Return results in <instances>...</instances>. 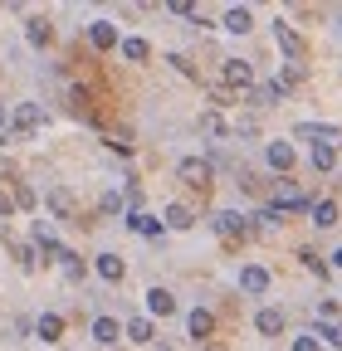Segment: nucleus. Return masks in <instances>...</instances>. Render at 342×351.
<instances>
[{
    "label": "nucleus",
    "mask_w": 342,
    "mask_h": 351,
    "mask_svg": "<svg viewBox=\"0 0 342 351\" xmlns=\"http://www.w3.org/2000/svg\"><path fill=\"white\" fill-rule=\"evenodd\" d=\"M220 83L230 88V93H240V98H249L254 88H260V78H254V64H249V59H225V64H220Z\"/></svg>",
    "instance_id": "obj_1"
},
{
    "label": "nucleus",
    "mask_w": 342,
    "mask_h": 351,
    "mask_svg": "<svg viewBox=\"0 0 342 351\" xmlns=\"http://www.w3.org/2000/svg\"><path fill=\"white\" fill-rule=\"evenodd\" d=\"M274 205H279L284 215H304V210L313 215V205H318V200H308L304 191H298V181H288V176H279V181H274Z\"/></svg>",
    "instance_id": "obj_2"
},
{
    "label": "nucleus",
    "mask_w": 342,
    "mask_h": 351,
    "mask_svg": "<svg viewBox=\"0 0 342 351\" xmlns=\"http://www.w3.org/2000/svg\"><path fill=\"white\" fill-rule=\"evenodd\" d=\"M176 181H186L191 191H205L216 181V166H210V156H181L176 161Z\"/></svg>",
    "instance_id": "obj_3"
},
{
    "label": "nucleus",
    "mask_w": 342,
    "mask_h": 351,
    "mask_svg": "<svg viewBox=\"0 0 342 351\" xmlns=\"http://www.w3.org/2000/svg\"><path fill=\"white\" fill-rule=\"evenodd\" d=\"M293 137H298V142H313V147H332V142L342 147V132H337L332 122H298Z\"/></svg>",
    "instance_id": "obj_4"
},
{
    "label": "nucleus",
    "mask_w": 342,
    "mask_h": 351,
    "mask_svg": "<svg viewBox=\"0 0 342 351\" xmlns=\"http://www.w3.org/2000/svg\"><path fill=\"white\" fill-rule=\"evenodd\" d=\"M210 230H216L220 239H244L249 234V219L240 210H216V215H210Z\"/></svg>",
    "instance_id": "obj_5"
},
{
    "label": "nucleus",
    "mask_w": 342,
    "mask_h": 351,
    "mask_svg": "<svg viewBox=\"0 0 342 351\" xmlns=\"http://www.w3.org/2000/svg\"><path fill=\"white\" fill-rule=\"evenodd\" d=\"M64 103H69V112H73V117L93 122V93H89L83 83H64Z\"/></svg>",
    "instance_id": "obj_6"
},
{
    "label": "nucleus",
    "mask_w": 342,
    "mask_h": 351,
    "mask_svg": "<svg viewBox=\"0 0 342 351\" xmlns=\"http://www.w3.org/2000/svg\"><path fill=\"white\" fill-rule=\"evenodd\" d=\"M240 293L264 298V293H269V269H260V263H244V269H240Z\"/></svg>",
    "instance_id": "obj_7"
},
{
    "label": "nucleus",
    "mask_w": 342,
    "mask_h": 351,
    "mask_svg": "<svg viewBox=\"0 0 342 351\" xmlns=\"http://www.w3.org/2000/svg\"><path fill=\"white\" fill-rule=\"evenodd\" d=\"M127 230H133V234H147V239H161L166 219H157V215H147V210H127Z\"/></svg>",
    "instance_id": "obj_8"
},
{
    "label": "nucleus",
    "mask_w": 342,
    "mask_h": 351,
    "mask_svg": "<svg viewBox=\"0 0 342 351\" xmlns=\"http://www.w3.org/2000/svg\"><path fill=\"white\" fill-rule=\"evenodd\" d=\"M274 39H279V49L288 54V64H298V59H304V39H298V29H293V25L274 20Z\"/></svg>",
    "instance_id": "obj_9"
},
{
    "label": "nucleus",
    "mask_w": 342,
    "mask_h": 351,
    "mask_svg": "<svg viewBox=\"0 0 342 351\" xmlns=\"http://www.w3.org/2000/svg\"><path fill=\"white\" fill-rule=\"evenodd\" d=\"M89 44H93V49H122L117 25H113V20H93V25H89Z\"/></svg>",
    "instance_id": "obj_10"
},
{
    "label": "nucleus",
    "mask_w": 342,
    "mask_h": 351,
    "mask_svg": "<svg viewBox=\"0 0 342 351\" xmlns=\"http://www.w3.org/2000/svg\"><path fill=\"white\" fill-rule=\"evenodd\" d=\"M264 161H269V171H279V176H288L298 156H293V147H288V142H269V147H264Z\"/></svg>",
    "instance_id": "obj_11"
},
{
    "label": "nucleus",
    "mask_w": 342,
    "mask_h": 351,
    "mask_svg": "<svg viewBox=\"0 0 342 351\" xmlns=\"http://www.w3.org/2000/svg\"><path fill=\"white\" fill-rule=\"evenodd\" d=\"M284 93H288V88L274 78V83H260V88H254V93H249L244 103H249V108H274V103H284Z\"/></svg>",
    "instance_id": "obj_12"
},
{
    "label": "nucleus",
    "mask_w": 342,
    "mask_h": 351,
    "mask_svg": "<svg viewBox=\"0 0 342 351\" xmlns=\"http://www.w3.org/2000/svg\"><path fill=\"white\" fill-rule=\"evenodd\" d=\"M201 132H205V137H216V142H225V137H235V127L216 112V108H210V112H201V122H196Z\"/></svg>",
    "instance_id": "obj_13"
},
{
    "label": "nucleus",
    "mask_w": 342,
    "mask_h": 351,
    "mask_svg": "<svg viewBox=\"0 0 342 351\" xmlns=\"http://www.w3.org/2000/svg\"><path fill=\"white\" fill-rule=\"evenodd\" d=\"M254 332H260V337H279L284 332V313H279V307H260V313H254Z\"/></svg>",
    "instance_id": "obj_14"
},
{
    "label": "nucleus",
    "mask_w": 342,
    "mask_h": 351,
    "mask_svg": "<svg viewBox=\"0 0 342 351\" xmlns=\"http://www.w3.org/2000/svg\"><path fill=\"white\" fill-rule=\"evenodd\" d=\"M186 332H191L196 341H205L210 332H216V313H210V307H196V313L186 317Z\"/></svg>",
    "instance_id": "obj_15"
},
{
    "label": "nucleus",
    "mask_w": 342,
    "mask_h": 351,
    "mask_svg": "<svg viewBox=\"0 0 342 351\" xmlns=\"http://www.w3.org/2000/svg\"><path fill=\"white\" fill-rule=\"evenodd\" d=\"M34 337H39V341H59V337H64V317H59V313H39V317H34Z\"/></svg>",
    "instance_id": "obj_16"
},
{
    "label": "nucleus",
    "mask_w": 342,
    "mask_h": 351,
    "mask_svg": "<svg viewBox=\"0 0 342 351\" xmlns=\"http://www.w3.org/2000/svg\"><path fill=\"white\" fill-rule=\"evenodd\" d=\"M39 122H45L39 103H20V108H15V132H20V137H30V132H34Z\"/></svg>",
    "instance_id": "obj_17"
},
{
    "label": "nucleus",
    "mask_w": 342,
    "mask_h": 351,
    "mask_svg": "<svg viewBox=\"0 0 342 351\" xmlns=\"http://www.w3.org/2000/svg\"><path fill=\"white\" fill-rule=\"evenodd\" d=\"M147 313L152 317H171L176 313V298H171L166 288H147Z\"/></svg>",
    "instance_id": "obj_18"
},
{
    "label": "nucleus",
    "mask_w": 342,
    "mask_h": 351,
    "mask_svg": "<svg viewBox=\"0 0 342 351\" xmlns=\"http://www.w3.org/2000/svg\"><path fill=\"white\" fill-rule=\"evenodd\" d=\"M220 25H225L230 34H249V29H254V15H249V5H230Z\"/></svg>",
    "instance_id": "obj_19"
},
{
    "label": "nucleus",
    "mask_w": 342,
    "mask_h": 351,
    "mask_svg": "<svg viewBox=\"0 0 342 351\" xmlns=\"http://www.w3.org/2000/svg\"><path fill=\"white\" fill-rule=\"evenodd\" d=\"M93 269H98V278H103V283H122V274H127L117 254H98V258H93Z\"/></svg>",
    "instance_id": "obj_20"
},
{
    "label": "nucleus",
    "mask_w": 342,
    "mask_h": 351,
    "mask_svg": "<svg viewBox=\"0 0 342 351\" xmlns=\"http://www.w3.org/2000/svg\"><path fill=\"white\" fill-rule=\"evenodd\" d=\"M122 337L137 341V346H147V341H157V327H152V317H133V322L122 327Z\"/></svg>",
    "instance_id": "obj_21"
},
{
    "label": "nucleus",
    "mask_w": 342,
    "mask_h": 351,
    "mask_svg": "<svg viewBox=\"0 0 342 351\" xmlns=\"http://www.w3.org/2000/svg\"><path fill=\"white\" fill-rule=\"evenodd\" d=\"M25 39H30V44H39V49H45V44L54 39L49 20H45V15H30V20H25Z\"/></svg>",
    "instance_id": "obj_22"
},
{
    "label": "nucleus",
    "mask_w": 342,
    "mask_h": 351,
    "mask_svg": "<svg viewBox=\"0 0 342 351\" xmlns=\"http://www.w3.org/2000/svg\"><path fill=\"white\" fill-rule=\"evenodd\" d=\"M122 59H127V64H147V59H152V44L137 39V34H127V39H122Z\"/></svg>",
    "instance_id": "obj_23"
},
{
    "label": "nucleus",
    "mask_w": 342,
    "mask_h": 351,
    "mask_svg": "<svg viewBox=\"0 0 342 351\" xmlns=\"http://www.w3.org/2000/svg\"><path fill=\"white\" fill-rule=\"evenodd\" d=\"M161 219H166V230H191V225H196L191 205H181V200H176V205H166V215H161Z\"/></svg>",
    "instance_id": "obj_24"
},
{
    "label": "nucleus",
    "mask_w": 342,
    "mask_h": 351,
    "mask_svg": "<svg viewBox=\"0 0 342 351\" xmlns=\"http://www.w3.org/2000/svg\"><path fill=\"white\" fill-rule=\"evenodd\" d=\"M117 337H122V327H117L113 317H93V341H98V346H113Z\"/></svg>",
    "instance_id": "obj_25"
},
{
    "label": "nucleus",
    "mask_w": 342,
    "mask_h": 351,
    "mask_svg": "<svg viewBox=\"0 0 342 351\" xmlns=\"http://www.w3.org/2000/svg\"><path fill=\"white\" fill-rule=\"evenodd\" d=\"M45 200H49V210H54V215H59V219H69V215H73V195H69V191H64V186H54V191H49V195H45Z\"/></svg>",
    "instance_id": "obj_26"
},
{
    "label": "nucleus",
    "mask_w": 342,
    "mask_h": 351,
    "mask_svg": "<svg viewBox=\"0 0 342 351\" xmlns=\"http://www.w3.org/2000/svg\"><path fill=\"white\" fill-rule=\"evenodd\" d=\"M313 225H318V230H332V225H337V200H318V205H313Z\"/></svg>",
    "instance_id": "obj_27"
},
{
    "label": "nucleus",
    "mask_w": 342,
    "mask_h": 351,
    "mask_svg": "<svg viewBox=\"0 0 342 351\" xmlns=\"http://www.w3.org/2000/svg\"><path fill=\"white\" fill-rule=\"evenodd\" d=\"M59 269H64L69 283H78V278H83V258H78L73 249H59Z\"/></svg>",
    "instance_id": "obj_28"
},
{
    "label": "nucleus",
    "mask_w": 342,
    "mask_h": 351,
    "mask_svg": "<svg viewBox=\"0 0 342 351\" xmlns=\"http://www.w3.org/2000/svg\"><path fill=\"white\" fill-rule=\"evenodd\" d=\"M332 166H337V147H313V171L328 176Z\"/></svg>",
    "instance_id": "obj_29"
},
{
    "label": "nucleus",
    "mask_w": 342,
    "mask_h": 351,
    "mask_svg": "<svg viewBox=\"0 0 342 351\" xmlns=\"http://www.w3.org/2000/svg\"><path fill=\"white\" fill-rule=\"evenodd\" d=\"M298 263H304V269H308L313 278H328V263H323V258H318L313 249H298Z\"/></svg>",
    "instance_id": "obj_30"
},
{
    "label": "nucleus",
    "mask_w": 342,
    "mask_h": 351,
    "mask_svg": "<svg viewBox=\"0 0 342 351\" xmlns=\"http://www.w3.org/2000/svg\"><path fill=\"white\" fill-rule=\"evenodd\" d=\"M15 258H20V269H25V274H34V263H39V249H34V244H15Z\"/></svg>",
    "instance_id": "obj_31"
},
{
    "label": "nucleus",
    "mask_w": 342,
    "mask_h": 351,
    "mask_svg": "<svg viewBox=\"0 0 342 351\" xmlns=\"http://www.w3.org/2000/svg\"><path fill=\"white\" fill-rule=\"evenodd\" d=\"M34 200H39V195H34V186H25V181H20V186H15V210H34Z\"/></svg>",
    "instance_id": "obj_32"
},
{
    "label": "nucleus",
    "mask_w": 342,
    "mask_h": 351,
    "mask_svg": "<svg viewBox=\"0 0 342 351\" xmlns=\"http://www.w3.org/2000/svg\"><path fill=\"white\" fill-rule=\"evenodd\" d=\"M122 205H127V200H122V191H103V200H98V210H103V215H117Z\"/></svg>",
    "instance_id": "obj_33"
},
{
    "label": "nucleus",
    "mask_w": 342,
    "mask_h": 351,
    "mask_svg": "<svg viewBox=\"0 0 342 351\" xmlns=\"http://www.w3.org/2000/svg\"><path fill=\"white\" fill-rule=\"evenodd\" d=\"M166 64H171V69H176L181 78H196V64H191L186 54H166Z\"/></svg>",
    "instance_id": "obj_34"
},
{
    "label": "nucleus",
    "mask_w": 342,
    "mask_h": 351,
    "mask_svg": "<svg viewBox=\"0 0 342 351\" xmlns=\"http://www.w3.org/2000/svg\"><path fill=\"white\" fill-rule=\"evenodd\" d=\"M235 98H240V93H230L225 83H216V88H210V103H216V108H230Z\"/></svg>",
    "instance_id": "obj_35"
},
{
    "label": "nucleus",
    "mask_w": 342,
    "mask_h": 351,
    "mask_svg": "<svg viewBox=\"0 0 342 351\" xmlns=\"http://www.w3.org/2000/svg\"><path fill=\"white\" fill-rule=\"evenodd\" d=\"M318 337L332 341V346H342V322H318Z\"/></svg>",
    "instance_id": "obj_36"
},
{
    "label": "nucleus",
    "mask_w": 342,
    "mask_h": 351,
    "mask_svg": "<svg viewBox=\"0 0 342 351\" xmlns=\"http://www.w3.org/2000/svg\"><path fill=\"white\" fill-rule=\"evenodd\" d=\"M122 200H127V210H142V186L127 181V186H122Z\"/></svg>",
    "instance_id": "obj_37"
},
{
    "label": "nucleus",
    "mask_w": 342,
    "mask_h": 351,
    "mask_svg": "<svg viewBox=\"0 0 342 351\" xmlns=\"http://www.w3.org/2000/svg\"><path fill=\"white\" fill-rule=\"evenodd\" d=\"M304 73H308L304 64H284V78H279V83H284V88H293V83H304Z\"/></svg>",
    "instance_id": "obj_38"
},
{
    "label": "nucleus",
    "mask_w": 342,
    "mask_h": 351,
    "mask_svg": "<svg viewBox=\"0 0 342 351\" xmlns=\"http://www.w3.org/2000/svg\"><path fill=\"white\" fill-rule=\"evenodd\" d=\"M171 15H176V20H196V5H191V0H171V5H166Z\"/></svg>",
    "instance_id": "obj_39"
},
{
    "label": "nucleus",
    "mask_w": 342,
    "mask_h": 351,
    "mask_svg": "<svg viewBox=\"0 0 342 351\" xmlns=\"http://www.w3.org/2000/svg\"><path fill=\"white\" fill-rule=\"evenodd\" d=\"M235 137H260V122H254V117H240V122H235Z\"/></svg>",
    "instance_id": "obj_40"
},
{
    "label": "nucleus",
    "mask_w": 342,
    "mask_h": 351,
    "mask_svg": "<svg viewBox=\"0 0 342 351\" xmlns=\"http://www.w3.org/2000/svg\"><path fill=\"white\" fill-rule=\"evenodd\" d=\"M10 215H15V195L0 191V219H10Z\"/></svg>",
    "instance_id": "obj_41"
},
{
    "label": "nucleus",
    "mask_w": 342,
    "mask_h": 351,
    "mask_svg": "<svg viewBox=\"0 0 342 351\" xmlns=\"http://www.w3.org/2000/svg\"><path fill=\"white\" fill-rule=\"evenodd\" d=\"M293 351H318V341L313 337H293Z\"/></svg>",
    "instance_id": "obj_42"
},
{
    "label": "nucleus",
    "mask_w": 342,
    "mask_h": 351,
    "mask_svg": "<svg viewBox=\"0 0 342 351\" xmlns=\"http://www.w3.org/2000/svg\"><path fill=\"white\" fill-rule=\"evenodd\" d=\"M332 269H342V244H337V249H332Z\"/></svg>",
    "instance_id": "obj_43"
},
{
    "label": "nucleus",
    "mask_w": 342,
    "mask_h": 351,
    "mask_svg": "<svg viewBox=\"0 0 342 351\" xmlns=\"http://www.w3.org/2000/svg\"><path fill=\"white\" fill-rule=\"evenodd\" d=\"M0 137H5V108H0Z\"/></svg>",
    "instance_id": "obj_44"
},
{
    "label": "nucleus",
    "mask_w": 342,
    "mask_h": 351,
    "mask_svg": "<svg viewBox=\"0 0 342 351\" xmlns=\"http://www.w3.org/2000/svg\"><path fill=\"white\" fill-rule=\"evenodd\" d=\"M337 29H342V15H337Z\"/></svg>",
    "instance_id": "obj_45"
}]
</instances>
